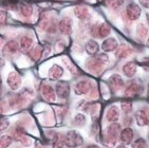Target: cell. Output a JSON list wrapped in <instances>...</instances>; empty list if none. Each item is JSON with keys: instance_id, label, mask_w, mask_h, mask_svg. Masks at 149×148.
Segmentation results:
<instances>
[{"instance_id": "cell-30", "label": "cell", "mask_w": 149, "mask_h": 148, "mask_svg": "<svg viewBox=\"0 0 149 148\" xmlns=\"http://www.w3.org/2000/svg\"><path fill=\"white\" fill-rule=\"evenodd\" d=\"M19 3V0H3L2 6L9 11H18Z\"/></svg>"}, {"instance_id": "cell-23", "label": "cell", "mask_w": 149, "mask_h": 148, "mask_svg": "<svg viewBox=\"0 0 149 148\" xmlns=\"http://www.w3.org/2000/svg\"><path fill=\"white\" fill-rule=\"evenodd\" d=\"M14 138L16 141L20 142L23 146H30L31 145V139L29 137H26L24 133V130L21 128H18L14 131Z\"/></svg>"}, {"instance_id": "cell-13", "label": "cell", "mask_w": 149, "mask_h": 148, "mask_svg": "<svg viewBox=\"0 0 149 148\" xmlns=\"http://www.w3.org/2000/svg\"><path fill=\"white\" fill-rule=\"evenodd\" d=\"M141 14H142V10L136 3H130L126 8V16L128 19L131 21H135L140 18Z\"/></svg>"}, {"instance_id": "cell-36", "label": "cell", "mask_w": 149, "mask_h": 148, "mask_svg": "<svg viewBox=\"0 0 149 148\" xmlns=\"http://www.w3.org/2000/svg\"><path fill=\"white\" fill-rule=\"evenodd\" d=\"M85 123H86V117H85L84 114L78 113V114L75 115V117H74V124L75 125L81 127V126L85 125Z\"/></svg>"}, {"instance_id": "cell-26", "label": "cell", "mask_w": 149, "mask_h": 148, "mask_svg": "<svg viewBox=\"0 0 149 148\" xmlns=\"http://www.w3.org/2000/svg\"><path fill=\"white\" fill-rule=\"evenodd\" d=\"M33 45H34V40H33V38H32L31 36L21 37V39H20V49H21L23 52L29 53L32 49L34 48Z\"/></svg>"}, {"instance_id": "cell-8", "label": "cell", "mask_w": 149, "mask_h": 148, "mask_svg": "<svg viewBox=\"0 0 149 148\" xmlns=\"http://www.w3.org/2000/svg\"><path fill=\"white\" fill-rule=\"evenodd\" d=\"M40 93H41V96L43 97V100L47 101L49 103H53L56 100V91L54 90V88L52 87L51 85L47 83H43L40 87Z\"/></svg>"}, {"instance_id": "cell-47", "label": "cell", "mask_w": 149, "mask_h": 148, "mask_svg": "<svg viewBox=\"0 0 149 148\" xmlns=\"http://www.w3.org/2000/svg\"><path fill=\"white\" fill-rule=\"evenodd\" d=\"M97 1L98 2H106L107 0H97Z\"/></svg>"}, {"instance_id": "cell-15", "label": "cell", "mask_w": 149, "mask_h": 148, "mask_svg": "<svg viewBox=\"0 0 149 148\" xmlns=\"http://www.w3.org/2000/svg\"><path fill=\"white\" fill-rule=\"evenodd\" d=\"M53 20H55L54 18L52 17L51 12H45L41 14L39 18V21H38V28L41 30V31H47L48 28L50 27Z\"/></svg>"}, {"instance_id": "cell-2", "label": "cell", "mask_w": 149, "mask_h": 148, "mask_svg": "<svg viewBox=\"0 0 149 148\" xmlns=\"http://www.w3.org/2000/svg\"><path fill=\"white\" fill-rule=\"evenodd\" d=\"M90 32H91L92 37H94V38H106L111 33V28L106 22H97L95 23L94 26H92Z\"/></svg>"}, {"instance_id": "cell-24", "label": "cell", "mask_w": 149, "mask_h": 148, "mask_svg": "<svg viewBox=\"0 0 149 148\" xmlns=\"http://www.w3.org/2000/svg\"><path fill=\"white\" fill-rule=\"evenodd\" d=\"M135 121L140 127L149 125V114L145 110H138L135 112Z\"/></svg>"}, {"instance_id": "cell-32", "label": "cell", "mask_w": 149, "mask_h": 148, "mask_svg": "<svg viewBox=\"0 0 149 148\" xmlns=\"http://www.w3.org/2000/svg\"><path fill=\"white\" fill-rule=\"evenodd\" d=\"M149 33V30L148 28H147L144 23H140L138 26V28H136V34L139 35V37H141V38H145V37L148 35Z\"/></svg>"}, {"instance_id": "cell-40", "label": "cell", "mask_w": 149, "mask_h": 148, "mask_svg": "<svg viewBox=\"0 0 149 148\" xmlns=\"http://www.w3.org/2000/svg\"><path fill=\"white\" fill-rule=\"evenodd\" d=\"M10 126V121L6 117H3L1 120V131H4Z\"/></svg>"}, {"instance_id": "cell-34", "label": "cell", "mask_w": 149, "mask_h": 148, "mask_svg": "<svg viewBox=\"0 0 149 148\" xmlns=\"http://www.w3.org/2000/svg\"><path fill=\"white\" fill-rule=\"evenodd\" d=\"M13 142V139L10 135H2L0 140V148H8Z\"/></svg>"}, {"instance_id": "cell-6", "label": "cell", "mask_w": 149, "mask_h": 148, "mask_svg": "<svg viewBox=\"0 0 149 148\" xmlns=\"http://www.w3.org/2000/svg\"><path fill=\"white\" fill-rule=\"evenodd\" d=\"M32 98V92L28 89L23 90L20 92L18 95L13 98V101L11 102V105L13 107H23V106L28 104Z\"/></svg>"}, {"instance_id": "cell-28", "label": "cell", "mask_w": 149, "mask_h": 148, "mask_svg": "<svg viewBox=\"0 0 149 148\" xmlns=\"http://www.w3.org/2000/svg\"><path fill=\"white\" fill-rule=\"evenodd\" d=\"M42 51H43V48L40 46H35L34 48L32 49L31 51L28 53L29 57L31 58L32 61H34V63H37L38 60L42 57Z\"/></svg>"}, {"instance_id": "cell-3", "label": "cell", "mask_w": 149, "mask_h": 148, "mask_svg": "<svg viewBox=\"0 0 149 148\" xmlns=\"http://www.w3.org/2000/svg\"><path fill=\"white\" fill-rule=\"evenodd\" d=\"M104 64H102L95 56L86 60V69L95 76H100L104 71Z\"/></svg>"}, {"instance_id": "cell-29", "label": "cell", "mask_w": 149, "mask_h": 148, "mask_svg": "<svg viewBox=\"0 0 149 148\" xmlns=\"http://www.w3.org/2000/svg\"><path fill=\"white\" fill-rule=\"evenodd\" d=\"M106 6L109 8L111 11H118L120 10V8L124 6V3H125V0H107L106 2Z\"/></svg>"}, {"instance_id": "cell-45", "label": "cell", "mask_w": 149, "mask_h": 148, "mask_svg": "<svg viewBox=\"0 0 149 148\" xmlns=\"http://www.w3.org/2000/svg\"><path fill=\"white\" fill-rule=\"evenodd\" d=\"M146 19H147V22H148V24H149V13L146 14Z\"/></svg>"}, {"instance_id": "cell-49", "label": "cell", "mask_w": 149, "mask_h": 148, "mask_svg": "<svg viewBox=\"0 0 149 148\" xmlns=\"http://www.w3.org/2000/svg\"><path fill=\"white\" fill-rule=\"evenodd\" d=\"M38 148H45V147H38Z\"/></svg>"}, {"instance_id": "cell-35", "label": "cell", "mask_w": 149, "mask_h": 148, "mask_svg": "<svg viewBox=\"0 0 149 148\" xmlns=\"http://www.w3.org/2000/svg\"><path fill=\"white\" fill-rule=\"evenodd\" d=\"M132 108H133V106H132L131 102H122L120 103V109H122V111H123L124 113L129 114L132 111Z\"/></svg>"}, {"instance_id": "cell-25", "label": "cell", "mask_w": 149, "mask_h": 148, "mask_svg": "<svg viewBox=\"0 0 149 148\" xmlns=\"http://www.w3.org/2000/svg\"><path fill=\"white\" fill-rule=\"evenodd\" d=\"M133 53V50L127 45H122L118 48V50L115 51V57L118 59H123L126 57L130 56Z\"/></svg>"}, {"instance_id": "cell-17", "label": "cell", "mask_w": 149, "mask_h": 148, "mask_svg": "<svg viewBox=\"0 0 149 148\" xmlns=\"http://www.w3.org/2000/svg\"><path fill=\"white\" fill-rule=\"evenodd\" d=\"M134 137V133H133V130L129 127H126L125 129L120 131V142L123 144V145H129L132 144V140Z\"/></svg>"}, {"instance_id": "cell-14", "label": "cell", "mask_w": 149, "mask_h": 148, "mask_svg": "<svg viewBox=\"0 0 149 148\" xmlns=\"http://www.w3.org/2000/svg\"><path fill=\"white\" fill-rule=\"evenodd\" d=\"M55 91L57 96L63 98V100H66L68 98V96L70 95V85L68 82H65V80H61L59 83L56 84V87H55Z\"/></svg>"}, {"instance_id": "cell-37", "label": "cell", "mask_w": 149, "mask_h": 148, "mask_svg": "<svg viewBox=\"0 0 149 148\" xmlns=\"http://www.w3.org/2000/svg\"><path fill=\"white\" fill-rule=\"evenodd\" d=\"M63 64L67 66V68L70 70L71 73H73V74L76 73V67H75V66L73 65L70 60H68V58H63Z\"/></svg>"}, {"instance_id": "cell-10", "label": "cell", "mask_w": 149, "mask_h": 148, "mask_svg": "<svg viewBox=\"0 0 149 148\" xmlns=\"http://www.w3.org/2000/svg\"><path fill=\"white\" fill-rule=\"evenodd\" d=\"M72 28H73V21L69 16L63 17L58 22V30L63 35L69 36L72 33Z\"/></svg>"}, {"instance_id": "cell-27", "label": "cell", "mask_w": 149, "mask_h": 148, "mask_svg": "<svg viewBox=\"0 0 149 148\" xmlns=\"http://www.w3.org/2000/svg\"><path fill=\"white\" fill-rule=\"evenodd\" d=\"M85 50L89 55L91 56H95V54L98 53L100 50V45H98L94 39H89L85 45Z\"/></svg>"}, {"instance_id": "cell-48", "label": "cell", "mask_w": 149, "mask_h": 148, "mask_svg": "<svg viewBox=\"0 0 149 148\" xmlns=\"http://www.w3.org/2000/svg\"><path fill=\"white\" fill-rule=\"evenodd\" d=\"M147 45H148V46H149V38H148V39H147Z\"/></svg>"}, {"instance_id": "cell-43", "label": "cell", "mask_w": 149, "mask_h": 148, "mask_svg": "<svg viewBox=\"0 0 149 148\" xmlns=\"http://www.w3.org/2000/svg\"><path fill=\"white\" fill-rule=\"evenodd\" d=\"M87 148H100V146H97V145H89Z\"/></svg>"}, {"instance_id": "cell-46", "label": "cell", "mask_w": 149, "mask_h": 148, "mask_svg": "<svg viewBox=\"0 0 149 148\" xmlns=\"http://www.w3.org/2000/svg\"><path fill=\"white\" fill-rule=\"evenodd\" d=\"M147 95H148V97H149V84H148V86H147Z\"/></svg>"}, {"instance_id": "cell-11", "label": "cell", "mask_w": 149, "mask_h": 148, "mask_svg": "<svg viewBox=\"0 0 149 148\" xmlns=\"http://www.w3.org/2000/svg\"><path fill=\"white\" fill-rule=\"evenodd\" d=\"M20 45L16 40H9L8 43L3 46L2 48V54L4 57H11L14 56L15 54H17V52L19 51Z\"/></svg>"}, {"instance_id": "cell-42", "label": "cell", "mask_w": 149, "mask_h": 148, "mask_svg": "<svg viewBox=\"0 0 149 148\" xmlns=\"http://www.w3.org/2000/svg\"><path fill=\"white\" fill-rule=\"evenodd\" d=\"M140 4L145 9H149V0H139Z\"/></svg>"}, {"instance_id": "cell-5", "label": "cell", "mask_w": 149, "mask_h": 148, "mask_svg": "<svg viewBox=\"0 0 149 148\" xmlns=\"http://www.w3.org/2000/svg\"><path fill=\"white\" fill-rule=\"evenodd\" d=\"M84 139L83 137L78 133L77 131L70 130L66 133V145L68 147H78V146L83 145Z\"/></svg>"}, {"instance_id": "cell-21", "label": "cell", "mask_w": 149, "mask_h": 148, "mask_svg": "<svg viewBox=\"0 0 149 148\" xmlns=\"http://www.w3.org/2000/svg\"><path fill=\"white\" fill-rule=\"evenodd\" d=\"M122 71H123L124 75L127 77H133L136 74V71H138V66L134 61H128L126 63L125 65L123 66V68H122Z\"/></svg>"}, {"instance_id": "cell-1", "label": "cell", "mask_w": 149, "mask_h": 148, "mask_svg": "<svg viewBox=\"0 0 149 148\" xmlns=\"http://www.w3.org/2000/svg\"><path fill=\"white\" fill-rule=\"evenodd\" d=\"M120 126L118 123H111L105 130L104 133V143L107 146H114L120 134Z\"/></svg>"}, {"instance_id": "cell-41", "label": "cell", "mask_w": 149, "mask_h": 148, "mask_svg": "<svg viewBox=\"0 0 149 148\" xmlns=\"http://www.w3.org/2000/svg\"><path fill=\"white\" fill-rule=\"evenodd\" d=\"M6 16L8 13L6 11H1V15H0V20H1V24H4L6 21Z\"/></svg>"}, {"instance_id": "cell-4", "label": "cell", "mask_w": 149, "mask_h": 148, "mask_svg": "<svg viewBox=\"0 0 149 148\" xmlns=\"http://www.w3.org/2000/svg\"><path fill=\"white\" fill-rule=\"evenodd\" d=\"M143 86L141 85L139 82L136 80H132L129 84H127V86L125 87V90H124V95L126 97H136L139 95L142 94L143 92Z\"/></svg>"}, {"instance_id": "cell-20", "label": "cell", "mask_w": 149, "mask_h": 148, "mask_svg": "<svg viewBox=\"0 0 149 148\" xmlns=\"http://www.w3.org/2000/svg\"><path fill=\"white\" fill-rule=\"evenodd\" d=\"M120 109L118 106H111L106 112V119L109 123H116L120 120Z\"/></svg>"}, {"instance_id": "cell-38", "label": "cell", "mask_w": 149, "mask_h": 148, "mask_svg": "<svg viewBox=\"0 0 149 148\" xmlns=\"http://www.w3.org/2000/svg\"><path fill=\"white\" fill-rule=\"evenodd\" d=\"M95 57L100 60V63L104 64V65L108 64V61H109V57H108V55H107L106 53H100V54L95 55Z\"/></svg>"}, {"instance_id": "cell-31", "label": "cell", "mask_w": 149, "mask_h": 148, "mask_svg": "<svg viewBox=\"0 0 149 148\" xmlns=\"http://www.w3.org/2000/svg\"><path fill=\"white\" fill-rule=\"evenodd\" d=\"M53 148H63L66 145V135H63L61 133H58L55 135L54 140H53Z\"/></svg>"}, {"instance_id": "cell-44", "label": "cell", "mask_w": 149, "mask_h": 148, "mask_svg": "<svg viewBox=\"0 0 149 148\" xmlns=\"http://www.w3.org/2000/svg\"><path fill=\"white\" fill-rule=\"evenodd\" d=\"M115 148H127L125 145H118V146H116Z\"/></svg>"}, {"instance_id": "cell-39", "label": "cell", "mask_w": 149, "mask_h": 148, "mask_svg": "<svg viewBox=\"0 0 149 148\" xmlns=\"http://www.w3.org/2000/svg\"><path fill=\"white\" fill-rule=\"evenodd\" d=\"M47 31L49 32L50 34H55V33L57 32V27H56V22H55V20H53V22L50 24V27L48 28Z\"/></svg>"}, {"instance_id": "cell-9", "label": "cell", "mask_w": 149, "mask_h": 148, "mask_svg": "<svg viewBox=\"0 0 149 148\" xmlns=\"http://www.w3.org/2000/svg\"><path fill=\"white\" fill-rule=\"evenodd\" d=\"M92 83L89 80H80L78 83L75 84L74 92L76 95H86L89 94L92 91Z\"/></svg>"}, {"instance_id": "cell-7", "label": "cell", "mask_w": 149, "mask_h": 148, "mask_svg": "<svg viewBox=\"0 0 149 148\" xmlns=\"http://www.w3.org/2000/svg\"><path fill=\"white\" fill-rule=\"evenodd\" d=\"M6 84L10 87V89L12 90H18L20 89L21 85H22V78H21V75H20L18 72L16 71H11L8 75V78H6Z\"/></svg>"}, {"instance_id": "cell-19", "label": "cell", "mask_w": 149, "mask_h": 148, "mask_svg": "<svg viewBox=\"0 0 149 148\" xmlns=\"http://www.w3.org/2000/svg\"><path fill=\"white\" fill-rule=\"evenodd\" d=\"M75 17L79 20H86L90 17V10L86 6H77L74 8Z\"/></svg>"}, {"instance_id": "cell-16", "label": "cell", "mask_w": 149, "mask_h": 148, "mask_svg": "<svg viewBox=\"0 0 149 148\" xmlns=\"http://www.w3.org/2000/svg\"><path fill=\"white\" fill-rule=\"evenodd\" d=\"M118 47L120 46H118V40L114 37H108L102 43V49L104 52H114L118 50Z\"/></svg>"}, {"instance_id": "cell-12", "label": "cell", "mask_w": 149, "mask_h": 148, "mask_svg": "<svg viewBox=\"0 0 149 148\" xmlns=\"http://www.w3.org/2000/svg\"><path fill=\"white\" fill-rule=\"evenodd\" d=\"M108 83H109V87L113 93H118L124 87V80L118 74H112L109 77Z\"/></svg>"}, {"instance_id": "cell-22", "label": "cell", "mask_w": 149, "mask_h": 148, "mask_svg": "<svg viewBox=\"0 0 149 148\" xmlns=\"http://www.w3.org/2000/svg\"><path fill=\"white\" fill-rule=\"evenodd\" d=\"M63 75V68L61 66L55 64L50 68L49 70V78L52 80H60Z\"/></svg>"}, {"instance_id": "cell-33", "label": "cell", "mask_w": 149, "mask_h": 148, "mask_svg": "<svg viewBox=\"0 0 149 148\" xmlns=\"http://www.w3.org/2000/svg\"><path fill=\"white\" fill-rule=\"evenodd\" d=\"M132 148H148V143H147L146 140L144 139H136L134 140L131 144Z\"/></svg>"}, {"instance_id": "cell-18", "label": "cell", "mask_w": 149, "mask_h": 148, "mask_svg": "<svg viewBox=\"0 0 149 148\" xmlns=\"http://www.w3.org/2000/svg\"><path fill=\"white\" fill-rule=\"evenodd\" d=\"M18 12L21 17L29 19L33 15V6L30 4L29 2H20L19 8H18Z\"/></svg>"}]
</instances>
